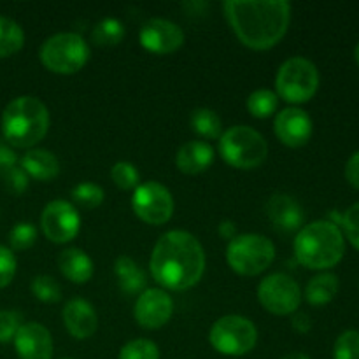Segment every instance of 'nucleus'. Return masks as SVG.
Here are the masks:
<instances>
[{
    "mask_svg": "<svg viewBox=\"0 0 359 359\" xmlns=\"http://www.w3.org/2000/svg\"><path fill=\"white\" fill-rule=\"evenodd\" d=\"M149 266L153 279L160 286L172 291H186L202 279L205 272V252L195 235L172 230L158 238Z\"/></svg>",
    "mask_w": 359,
    "mask_h": 359,
    "instance_id": "f257e3e1",
    "label": "nucleus"
},
{
    "mask_svg": "<svg viewBox=\"0 0 359 359\" xmlns=\"http://www.w3.org/2000/svg\"><path fill=\"white\" fill-rule=\"evenodd\" d=\"M224 14L238 41L251 49H270L286 35L291 6L286 0H228Z\"/></svg>",
    "mask_w": 359,
    "mask_h": 359,
    "instance_id": "f03ea898",
    "label": "nucleus"
},
{
    "mask_svg": "<svg viewBox=\"0 0 359 359\" xmlns=\"http://www.w3.org/2000/svg\"><path fill=\"white\" fill-rule=\"evenodd\" d=\"M49 128L48 107L35 97H18L2 112V135L9 146L30 149Z\"/></svg>",
    "mask_w": 359,
    "mask_h": 359,
    "instance_id": "7ed1b4c3",
    "label": "nucleus"
},
{
    "mask_svg": "<svg viewBox=\"0 0 359 359\" xmlns=\"http://www.w3.org/2000/svg\"><path fill=\"white\" fill-rule=\"evenodd\" d=\"M344 233L332 221H314L302 228L294 238V255L307 269H332L344 258Z\"/></svg>",
    "mask_w": 359,
    "mask_h": 359,
    "instance_id": "20e7f679",
    "label": "nucleus"
},
{
    "mask_svg": "<svg viewBox=\"0 0 359 359\" xmlns=\"http://www.w3.org/2000/svg\"><path fill=\"white\" fill-rule=\"evenodd\" d=\"M219 153L228 165L251 170L266 160L269 146L263 135L251 126H231L219 137Z\"/></svg>",
    "mask_w": 359,
    "mask_h": 359,
    "instance_id": "39448f33",
    "label": "nucleus"
},
{
    "mask_svg": "<svg viewBox=\"0 0 359 359\" xmlns=\"http://www.w3.org/2000/svg\"><path fill=\"white\" fill-rule=\"evenodd\" d=\"M276 245L270 238L258 233L237 235L226 249V262L233 272L241 276H258L272 265Z\"/></svg>",
    "mask_w": 359,
    "mask_h": 359,
    "instance_id": "423d86ee",
    "label": "nucleus"
},
{
    "mask_svg": "<svg viewBox=\"0 0 359 359\" xmlns=\"http://www.w3.org/2000/svg\"><path fill=\"white\" fill-rule=\"evenodd\" d=\"M42 65L55 74H76L90 58V46L79 34L63 32L46 39L41 53Z\"/></svg>",
    "mask_w": 359,
    "mask_h": 359,
    "instance_id": "0eeeda50",
    "label": "nucleus"
},
{
    "mask_svg": "<svg viewBox=\"0 0 359 359\" xmlns=\"http://www.w3.org/2000/svg\"><path fill=\"white\" fill-rule=\"evenodd\" d=\"M277 95L290 104H304L319 88L318 67L304 56H294L280 65L276 76Z\"/></svg>",
    "mask_w": 359,
    "mask_h": 359,
    "instance_id": "6e6552de",
    "label": "nucleus"
},
{
    "mask_svg": "<svg viewBox=\"0 0 359 359\" xmlns=\"http://www.w3.org/2000/svg\"><path fill=\"white\" fill-rule=\"evenodd\" d=\"M209 340L214 349L224 356H244L255 349L258 330L242 316H224L212 325Z\"/></svg>",
    "mask_w": 359,
    "mask_h": 359,
    "instance_id": "1a4fd4ad",
    "label": "nucleus"
},
{
    "mask_svg": "<svg viewBox=\"0 0 359 359\" xmlns=\"http://www.w3.org/2000/svg\"><path fill=\"white\" fill-rule=\"evenodd\" d=\"M133 212L144 223L160 226L174 214V198L163 184L156 181L142 182L135 188L132 196Z\"/></svg>",
    "mask_w": 359,
    "mask_h": 359,
    "instance_id": "9d476101",
    "label": "nucleus"
},
{
    "mask_svg": "<svg viewBox=\"0 0 359 359\" xmlns=\"http://www.w3.org/2000/svg\"><path fill=\"white\" fill-rule=\"evenodd\" d=\"M258 300L270 314L290 316L300 307L302 290L286 273H272L259 283Z\"/></svg>",
    "mask_w": 359,
    "mask_h": 359,
    "instance_id": "9b49d317",
    "label": "nucleus"
},
{
    "mask_svg": "<svg viewBox=\"0 0 359 359\" xmlns=\"http://www.w3.org/2000/svg\"><path fill=\"white\" fill-rule=\"evenodd\" d=\"M41 228L48 241L65 244L79 233V212L67 200H53L42 210Z\"/></svg>",
    "mask_w": 359,
    "mask_h": 359,
    "instance_id": "f8f14e48",
    "label": "nucleus"
},
{
    "mask_svg": "<svg viewBox=\"0 0 359 359\" xmlns=\"http://www.w3.org/2000/svg\"><path fill=\"white\" fill-rule=\"evenodd\" d=\"M144 49L156 55L174 53L184 44V32L172 21L163 18H153L142 27L139 34Z\"/></svg>",
    "mask_w": 359,
    "mask_h": 359,
    "instance_id": "ddd939ff",
    "label": "nucleus"
},
{
    "mask_svg": "<svg viewBox=\"0 0 359 359\" xmlns=\"http://www.w3.org/2000/svg\"><path fill=\"white\" fill-rule=\"evenodd\" d=\"M174 312V302L163 290H146L137 298L133 316L146 330H158L167 325Z\"/></svg>",
    "mask_w": 359,
    "mask_h": 359,
    "instance_id": "4468645a",
    "label": "nucleus"
},
{
    "mask_svg": "<svg viewBox=\"0 0 359 359\" xmlns=\"http://www.w3.org/2000/svg\"><path fill=\"white\" fill-rule=\"evenodd\" d=\"M273 132L287 147H302L312 135V119L298 107H287L279 112L273 123Z\"/></svg>",
    "mask_w": 359,
    "mask_h": 359,
    "instance_id": "2eb2a0df",
    "label": "nucleus"
},
{
    "mask_svg": "<svg viewBox=\"0 0 359 359\" xmlns=\"http://www.w3.org/2000/svg\"><path fill=\"white\" fill-rule=\"evenodd\" d=\"M266 216L280 233H293L304 228L305 212L300 203L286 193H276L266 202Z\"/></svg>",
    "mask_w": 359,
    "mask_h": 359,
    "instance_id": "dca6fc26",
    "label": "nucleus"
},
{
    "mask_svg": "<svg viewBox=\"0 0 359 359\" xmlns=\"http://www.w3.org/2000/svg\"><path fill=\"white\" fill-rule=\"evenodd\" d=\"M14 347L20 359H51L53 339L48 328L39 323H25L14 337Z\"/></svg>",
    "mask_w": 359,
    "mask_h": 359,
    "instance_id": "f3484780",
    "label": "nucleus"
},
{
    "mask_svg": "<svg viewBox=\"0 0 359 359\" xmlns=\"http://www.w3.org/2000/svg\"><path fill=\"white\" fill-rule=\"evenodd\" d=\"M62 318L67 332L77 340L90 339L98 328V318L93 305L83 298H74V300L67 302Z\"/></svg>",
    "mask_w": 359,
    "mask_h": 359,
    "instance_id": "a211bd4d",
    "label": "nucleus"
},
{
    "mask_svg": "<svg viewBox=\"0 0 359 359\" xmlns=\"http://www.w3.org/2000/svg\"><path fill=\"white\" fill-rule=\"evenodd\" d=\"M214 161V149L210 144L203 140H191L186 142L184 146L179 147L175 154V165L182 174L195 175L202 174L212 165Z\"/></svg>",
    "mask_w": 359,
    "mask_h": 359,
    "instance_id": "6ab92c4d",
    "label": "nucleus"
},
{
    "mask_svg": "<svg viewBox=\"0 0 359 359\" xmlns=\"http://www.w3.org/2000/svg\"><path fill=\"white\" fill-rule=\"evenodd\" d=\"M21 168L28 177L39 181H51L60 174V161L51 151L48 149H30L21 158Z\"/></svg>",
    "mask_w": 359,
    "mask_h": 359,
    "instance_id": "aec40b11",
    "label": "nucleus"
},
{
    "mask_svg": "<svg viewBox=\"0 0 359 359\" xmlns=\"http://www.w3.org/2000/svg\"><path fill=\"white\" fill-rule=\"evenodd\" d=\"M58 266L63 277L74 284H84L93 277V262L83 249L70 248L60 255Z\"/></svg>",
    "mask_w": 359,
    "mask_h": 359,
    "instance_id": "412c9836",
    "label": "nucleus"
},
{
    "mask_svg": "<svg viewBox=\"0 0 359 359\" xmlns=\"http://www.w3.org/2000/svg\"><path fill=\"white\" fill-rule=\"evenodd\" d=\"M114 273L118 277L119 290L126 294H139L146 287V273L139 263L133 262L130 256H119L114 263Z\"/></svg>",
    "mask_w": 359,
    "mask_h": 359,
    "instance_id": "4be33fe9",
    "label": "nucleus"
},
{
    "mask_svg": "<svg viewBox=\"0 0 359 359\" xmlns=\"http://www.w3.org/2000/svg\"><path fill=\"white\" fill-rule=\"evenodd\" d=\"M339 293V277L335 273H319L309 280L305 287V298L311 305H326Z\"/></svg>",
    "mask_w": 359,
    "mask_h": 359,
    "instance_id": "5701e85b",
    "label": "nucleus"
},
{
    "mask_svg": "<svg viewBox=\"0 0 359 359\" xmlns=\"http://www.w3.org/2000/svg\"><path fill=\"white\" fill-rule=\"evenodd\" d=\"M189 123H191V128L203 139H219L223 135V121L212 109H195L191 112Z\"/></svg>",
    "mask_w": 359,
    "mask_h": 359,
    "instance_id": "b1692460",
    "label": "nucleus"
},
{
    "mask_svg": "<svg viewBox=\"0 0 359 359\" xmlns=\"http://www.w3.org/2000/svg\"><path fill=\"white\" fill-rule=\"evenodd\" d=\"M23 42V28L11 18L0 16V58H7L20 51Z\"/></svg>",
    "mask_w": 359,
    "mask_h": 359,
    "instance_id": "393cba45",
    "label": "nucleus"
},
{
    "mask_svg": "<svg viewBox=\"0 0 359 359\" xmlns=\"http://www.w3.org/2000/svg\"><path fill=\"white\" fill-rule=\"evenodd\" d=\"M125 39V25L116 18H104L91 30V42L95 46H116Z\"/></svg>",
    "mask_w": 359,
    "mask_h": 359,
    "instance_id": "a878e982",
    "label": "nucleus"
},
{
    "mask_svg": "<svg viewBox=\"0 0 359 359\" xmlns=\"http://www.w3.org/2000/svg\"><path fill=\"white\" fill-rule=\"evenodd\" d=\"M277 104H279L277 93H273V91L270 90H256L249 95L248 104L245 105H248V111L251 112L255 118L263 119L269 118V116H272L273 112H276Z\"/></svg>",
    "mask_w": 359,
    "mask_h": 359,
    "instance_id": "bb28decb",
    "label": "nucleus"
},
{
    "mask_svg": "<svg viewBox=\"0 0 359 359\" xmlns=\"http://www.w3.org/2000/svg\"><path fill=\"white\" fill-rule=\"evenodd\" d=\"M70 196H72V202L76 203V205L83 207V209H97V207H100L102 202H104L105 193L98 184L86 181L79 182V184L72 189Z\"/></svg>",
    "mask_w": 359,
    "mask_h": 359,
    "instance_id": "cd10ccee",
    "label": "nucleus"
},
{
    "mask_svg": "<svg viewBox=\"0 0 359 359\" xmlns=\"http://www.w3.org/2000/svg\"><path fill=\"white\" fill-rule=\"evenodd\" d=\"M30 287L34 297L44 304H56L62 298V287L49 276H37L32 280Z\"/></svg>",
    "mask_w": 359,
    "mask_h": 359,
    "instance_id": "c85d7f7f",
    "label": "nucleus"
},
{
    "mask_svg": "<svg viewBox=\"0 0 359 359\" xmlns=\"http://www.w3.org/2000/svg\"><path fill=\"white\" fill-rule=\"evenodd\" d=\"M119 359H160V351L151 340L137 339L121 347Z\"/></svg>",
    "mask_w": 359,
    "mask_h": 359,
    "instance_id": "c756f323",
    "label": "nucleus"
},
{
    "mask_svg": "<svg viewBox=\"0 0 359 359\" xmlns=\"http://www.w3.org/2000/svg\"><path fill=\"white\" fill-rule=\"evenodd\" d=\"M111 179L119 189H135L139 186L140 175L135 165L128 163V161H118L111 168Z\"/></svg>",
    "mask_w": 359,
    "mask_h": 359,
    "instance_id": "7c9ffc66",
    "label": "nucleus"
},
{
    "mask_svg": "<svg viewBox=\"0 0 359 359\" xmlns=\"http://www.w3.org/2000/svg\"><path fill=\"white\" fill-rule=\"evenodd\" d=\"M35 238H37V228L28 221L16 223L9 231V244L14 251H25L32 248L35 244Z\"/></svg>",
    "mask_w": 359,
    "mask_h": 359,
    "instance_id": "2f4dec72",
    "label": "nucleus"
},
{
    "mask_svg": "<svg viewBox=\"0 0 359 359\" xmlns=\"http://www.w3.org/2000/svg\"><path fill=\"white\" fill-rule=\"evenodd\" d=\"M333 359H359V332L347 330L337 339Z\"/></svg>",
    "mask_w": 359,
    "mask_h": 359,
    "instance_id": "473e14b6",
    "label": "nucleus"
},
{
    "mask_svg": "<svg viewBox=\"0 0 359 359\" xmlns=\"http://www.w3.org/2000/svg\"><path fill=\"white\" fill-rule=\"evenodd\" d=\"M342 226L347 238L354 248L359 249V202L351 205L342 216Z\"/></svg>",
    "mask_w": 359,
    "mask_h": 359,
    "instance_id": "72a5a7b5",
    "label": "nucleus"
},
{
    "mask_svg": "<svg viewBox=\"0 0 359 359\" xmlns=\"http://www.w3.org/2000/svg\"><path fill=\"white\" fill-rule=\"evenodd\" d=\"M16 273V256L11 249L0 245V290L9 286Z\"/></svg>",
    "mask_w": 359,
    "mask_h": 359,
    "instance_id": "f704fd0d",
    "label": "nucleus"
},
{
    "mask_svg": "<svg viewBox=\"0 0 359 359\" xmlns=\"http://www.w3.org/2000/svg\"><path fill=\"white\" fill-rule=\"evenodd\" d=\"M20 326V316L16 312L0 311V342L6 344L14 340Z\"/></svg>",
    "mask_w": 359,
    "mask_h": 359,
    "instance_id": "c9c22d12",
    "label": "nucleus"
},
{
    "mask_svg": "<svg viewBox=\"0 0 359 359\" xmlns=\"http://www.w3.org/2000/svg\"><path fill=\"white\" fill-rule=\"evenodd\" d=\"M0 181L4 182L9 191H13L14 195H21L23 191H27L28 188V175L25 174V170L21 167H14L13 170L7 172Z\"/></svg>",
    "mask_w": 359,
    "mask_h": 359,
    "instance_id": "e433bc0d",
    "label": "nucleus"
},
{
    "mask_svg": "<svg viewBox=\"0 0 359 359\" xmlns=\"http://www.w3.org/2000/svg\"><path fill=\"white\" fill-rule=\"evenodd\" d=\"M14 167H18V156L13 151V147L6 142V140H0V179L7 174L9 170H13Z\"/></svg>",
    "mask_w": 359,
    "mask_h": 359,
    "instance_id": "4c0bfd02",
    "label": "nucleus"
},
{
    "mask_svg": "<svg viewBox=\"0 0 359 359\" xmlns=\"http://www.w3.org/2000/svg\"><path fill=\"white\" fill-rule=\"evenodd\" d=\"M346 179L353 188L359 189V151L353 154L346 163Z\"/></svg>",
    "mask_w": 359,
    "mask_h": 359,
    "instance_id": "58836bf2",
    "label": "nucleus"
},
{
    "mask_svg": "<svg viewBox=\"0 0 359 359\" xmlns=\"http://www.w3.org/2000/svg\"><path fill=\"white\" fill-rule=\"evenodd\" d=\"M291 325H293V328L298 333H307L312 328V321L307 314H297L293 318V321H291Z\"/></svg>",
    "mask_w": 359,
    "mask_h": 359,
    "instance_id": "ea45409f",
    "label": "nucleus"
},
{
    "mask_svg": "<svg viewBox=\"0 0 359 359\" xmlns=\"http://www.w3.org/2000/svg\"><path fill=\"white\" fill-rule=\"evenodd\" d=\"M217 231H219L221 237L228 238V241H231V238L237 237V226H235L233 221H230V219L221 221L219 226H217Z\"/></svg>",
    "mask_w": 359,
    "mask_h": 359,
    "instance_id": "a19ab883",
    "label": "nucleus"
},
{
    "mask_svg": "<svg viewBox=\"0 0 359 359\" xmlns=\"http://www.w3.org/2000/svg\"><path fill=\"white\" fill-rule=\"evenodd\" d=\"M283 359H311V358L304 353H291V354H286Z\"/></svg>",
    "mask_w": 359,
    "mask_h": 359,
    "instance_id": "79ce46f5",
    "label": "nucleus"
},
{
    "mask_svg": "<svg viewBox=\"0 0 359 359\" xmlns=\"http://www.w3.org/2000/svg\"><path fill=\"white\" fill-rule=\"evenodd\" d=\"M354 58H356V62L359 63V42H358L356 49H354Z\"/></svg>",
    "mask_w": 359,
    "mask_h": 359,
    "instance_id": "37998d69",
    "label": "nucleus"
}]
</instances>
